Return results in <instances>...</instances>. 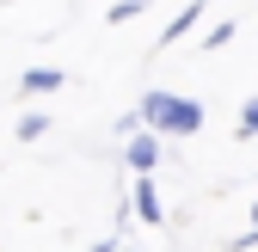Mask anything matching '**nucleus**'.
<instances>
[{"label": "nucleus", "mask_w": 258, "mask_h": 252, "mask_svg": "<svg viewBox=\"0 0 258 252\" xmlns=\"http://www.w3.org/2000/svg\"><path fill=\"white\" fill-rule=\"evenodd\" d=\"M197 13H203V7H184V13H178V19H172L166 31H160V43H178V37H184V31H190V25H197Z\"/></svg>", "instance_id": "nucleus-5"}, {"label": "nucleus", "mask_w": 258, "mask_h": 252, "mask_svg": "<svg viewBox=\"0 0 258 252\" xmlns=\"http://www.w3.org/2000/svg\"><path fill=\"white\" fill-rule=\"evenodd\" d=\"M61 80H68L61 68H31V74H25V92H37V99H43V92H55Z\"/></svg>", "instance_id": "nucleus-4"}, {"label": "nucleus", "mask_w": 258, "mask_h": 252, "mask_svg": "<svg viewBox=\"0 0 258 252\" xmlns=\"http://www.w3.org/2000/svg\"><path fill=\"white\" fill-rule=\"evenodd\" d=\"M234 136H240V142H252V136H258V99L240 111V130H234Z\"/></svg>", "instance_id": "nucleus-6"}, {"label": "nucleus", "mask_w": 258, "mask_h": 252, "mask_svg": "<svg viewBox=\"0 0 258 252\" xmlns=\"http://www.w3.org/2000/svg\"><path fill=\"white\" fill-rule=\"evenodd\" d=\"M129 166H136V172H154L160 166V142L142 130V136H129Z\"/></svg>", "instance_id": "nucleus-3"}, {"label": "nucleus", "mask_w": 258, "mask_h": 252, "mask_svg": "<svg viewBox=\"0 0 258 252\" xmlns=\"http://www.w3.org/2000/svg\"><path fill=\"white\" fill-rule=\"evenodd\" d=\"M136 117L148 123V130H160V136H197L203 130V105L197 99H178V92H148Z\"/></svg>", "instance_id": "nucleus-1"}, {"label": "nucleus", "mask_w": 258, "mask_h": 252, "mask_svg": "<svg viewBox=\"0 0 258 252\" xmlns=\"http://www.w3.org/2000/svg\"><path fill=\"white\" fill-rule=\"evenodd\" d=\"M43 130H49V123H43V117H37V111H31V117H25V123H19V142H37V136H43Z\"/></svg>", "instance_id": "nucleus-7"}, {"label": "nucleus", "mask_w": 258, "mask_h": 252, "mask_svg": "<svg viewBox=\"0 0 258 252\" xmlns=\"http://www.w3.org/2000/svg\"><path fill=\"white\" fill-rule=\"evenodd\" d=\"M129 203H136V215L148 228H160L166 222V209H160V191H154V178H136V191H129Z\"/></svg>", "instance_id": "nucleus-2"}, {"label": "nucleus", "mask_w": 258, "mask_h": 252, "mask_svg": "<svg viewBox=\"0 0 258 252\" xmlns=\"http://www.w3.org/2000/svg\"><path fill=\"white\" fill-rule=\"evenodd\" d=\"M252 240H258V209H252V228H246V234H240L234 246H252Z\"/></svg>", "instance_id": "nucleus-8"}]
</instances>
